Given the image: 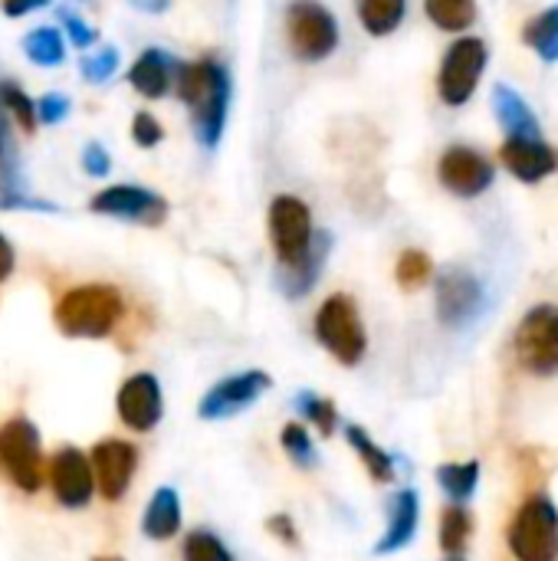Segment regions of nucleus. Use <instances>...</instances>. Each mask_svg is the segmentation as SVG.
I'll use <instances>...</instances> for the list:
<instances>
[{"label": "nucleus", "mask_w": 558, "mask_h": 561, "mask_svg": "<svg viewBox=\"0 0 558 561\" xmlns=\"http://www.w3.org/2000/svg\"><path fill=\"white\" fill-rule=\"evenodd\" d=\"M178 99L191 108V125L201 148L214 151L224 138L227 108H230V72L224 62L204 56L194 62H178L174 72Z\"/></svg>", "instance_id": "nucleus-1"}, {"label": "nucleus", "mask_w": 558, "mask_h": 561, "mask_svg": "<svg viewBox=\"0 0 558 561\" xmlns=\"http://www.w3.org/2000/svg\"><path fill=\"white\" fill-rule=\"evenodd\" d=\"M125 296L109 283L72 286L56 299L53 322L69 339H105L125 319Z\"/></svg>", "instance_id": "nucleus-2"}, {"label": "nucleus", "mask_w": 558, "mask_h": 561, "mask_svg": "<svg viewBox=\"0 0 558 561\" xmlns=\"http://www.w3.org/2000/svg\"><path fill=\"white\" fill-rule=\"evenodd\" d=\"M316 342L345 368H355L362 365L365 352H368V335H365V325H362V316H358V306L352 296L345 293H335L329 296L319 312H316Z\"/></svg>", "instance_id": "nucleus-3"}, {"label": "nucleus", "mask_w": 558, "mask_h": 561, "mask_svg": "<svg viewBox=\"0 0 558 561\" xmlns=\"http://www.w3.org/2000/svg\"><path fill=\"white\" fill-rule=\"evenodd\" d=\"M286 43L296 59L322 62L339 49V20L319 0H293L286 7Z\"/></svg>", "instance_id": "nucleus-4"}, {"label": "nucleus", "mask_w": 558, "mask_h": 561, "mask_svg": "<svg viewBox=\"0 0 558 561\" xmlns=\"http://www.w3.org/2000/svg\"><path fill=\"white\" fill-rule=\"evenodd\" d=\"M516 561H558V510L549 496H529L506 529Z\"/></svg>", "instance_id": "nucleus-5"}, {"label": "nucleus", "mask_w": 558, "mask_h": 561, "mask_svg": "<svg viewBox=\"0 0 558 561\" xmlns=\"http://www.w3.org/2000/svg\"><path fill=\"white\" fill-rule=\"evenodd\" d=\"M0 473L20 493H36L43 486V444L33 421L10 417L0 427Z\"/></svg>", "instance_id": "nucleus-6"}, {"label": "nucleus", "mask_w": 558, "mask_h": 561, "mask_svg": "<svg viewBox=\"0 0 558 561\" xmlns=\"http://www.w3.org/2000/svg\"><path fill=\"white\" fill-rule=\"evenodd\" d=\"M490 62V49L487 39L480 36H460L457 43L447 46L444 59H441V72H437V92L441 102L451 108H460L474 99L483 69Z\"/></svg>", "instance_id": "nucleus-7"}, {"label": "nucleus", "mask_w": 558, "mask_h": 561, "mask_svg": "<svg viewBox=\"0 0 558 561\" xmlns=\"http://www.w3.org/2000/svg\"><path fill=\"white\" fill-rule=\"evenodd\" d=\"M516 358L529 375H558V306H533L516 329Z\"/></svg>", "instance_id": "nucleus-8"}, {"label": "nucleus", "mask_w": 558, "mask_h": 561, "mask_svg": "<svg viewBox=\"0 0 558 561\" xmlns=\"http://www.w3.org/2000/svg\"><path fill=\"white\" fill-rule=\"evenodd\" d=\"M312 210L303 197L293 194H280L270 204V240L276 250L280 266H289L296 260H303L312 247Z\"/></svg>", "instance_id": "nucleus-9"}, {"label": "nucleus", "mask_w": 558, "mask_h": 561, "mask_svg": "<svg viewBox=\"0 0 558 561\" xmlns=\"http://www.w3.org/2000/svg\"><path fill=\"white\" fill-rule=\"evenodd\" d=\"M434 309L441 325L447 329H464L483 312V286L480 279L464 270V266H447L437 273V289H434Z\"/></svg>", "instance_id": "nucleus-10"}, {"label": "nucleus", "mask_w": 558, "mask_h": 561, "mask_svg": "<svg viewBox=\"0 0 558 561\" xmlns=\"http://www.w3.org/2000/svg\"><path fill=\"white\" fill-rule=\"evenodd\" d=\"M437 178L454 197L474 201L490 191L497 168L483 151H477L470 145H451L437 161Z\"/></svg>", "instance_id": "nucleus-11"}, {"label": "nucleus", "mask_w": 558, "mask_h": 561, "mask_svg": "<svg viewBox=\"0 0 558 561\" xmlns=\"http://www.w3.org/2000/svg\"><path fill=\"white\" fill-rule=\"evenodd\" d=\"M89 207H92V214L118 217V220L141 224V227H161L168 217V201L138 184H112V187L99 191L89 201Z\"/></svg>", "instance_id": "nucleus-12"}, {"label": "nucleus", "mask_w": 558, "mask_h": 561, "mask_svg": "<svg viewBox=\"0 0 558 561\" xmlns=\"http://www.w3.org/2000/svg\"><path fill=\"white\" fill-rule=\"evenodd\" d=\"M270 388H273V378L260 368L230 375L201 398L197 414H201V421H227V417L253 408L260 401V394H266Z\"/></svg>", "instance_id": "nucleus-13"}, {"label": "nucleus", "mask_w": 558, "mask_h": 561, "mask_svg": "<svg viewBox=\"0 0 558 561\" xmlns=\"http://www.w3.org/2000/svg\"><path fill=\"white\" fill-rule=\"evenodd\" d=\"M89 467H92L95 490L102 493V500L118 503V500L128 493L132 477H135V470H138V450H135L128 440L109 437V440H99V444L92 447Z\"/></svg>", "instance_id": "nucleus-14"}, {"label": "nucleus", "mask_w": 558, "mask_h": 561, "mask_svg": "<svg viewBox=\"0 0 558 561\" xmlns=\"http://www.w3.org/2000/svg\"><path fill=\"white\" fill-rule=\"evenodd\" d=\"M115 411L128 431H135V434L155 431L161 424V414H164V398H161L158 378L151 371L132 375L115 394Z\"/></svg>", "instance_id": "nucleus-15"}, {"label": "nucleus", "mask_w": 558, "mask_h": 561, "mask_svg": "<svg viewBox=\"0 0 558 561\" xmlns=\"http://www.w3.org/2000/svg\"><path fill=\"white\" fill-rule=\"evenodd\" d=\"M49 486L62 510L89 506V500L95 493V477H92L89 457L76 447H59L49 460Z\"/></svg>", "instance_id": "nucleus-16"}, {"label": "nucleus", "mask_w": 558, "mask_h": 561, "mask_svg": "<svg viewBox=\"0 0 558 561\" xmlns=\"http://www.w3.org/2000/svg\"><path fill=\"white\" fill-rule=\"evenodd\" d=\"M500 161L516 181L539 184L558 171V148L546 138H506L500 148Z\"/></svg>", "instance_id": "nucleus-17"}, {"label": "nucleus", "mask_w": 558, "mask_h": 561, "mask_svg": "<svg viewBox=\"0 0 558 561\" xmlns=\"http://www.w3.org/2000/svg\"><path fill=\"white\" fill-rule=\"evenodd\" d=\"M332 253V237L326 230H319L312 237V247L303 260L289 263V266H280L276 270V286L286 299H303L312 293V286L319 283L322 270H326V260Z\"/></svg>", "instance_id": "nucleus-18"}, {"label": "nucleus", "mask_w": 558, "mask_h": 561, "mask_svg": "<svg viewBox=\"0 0 558 561\" xmlns=\"http://www.w3.org/2000/svg\"><path fill=\"white\" fill-rule=\"evenodd\" d=\"M418 523H421V500H418L414 490H401V493L391 500L388 529H385V536L378 539L375 556H395V552H401L405 546H411V539H414V533H418Z\"/></svg>", "instance_id": "nucleus-19"}, {"label": "nucleus", "mask_w": 558, "mask_h": 561, "mask_svg": "<svg viewBox=\"0 0 558 561\" xmlns=\"http://www.w3.org/2000/svg\"><path fill=\"white\" fill-rule=\"evenodd\" d=\"M174 72H178V59L168 56L164 49H155V46H151V49H145V53L132 62L128 82H132V89L141 92L145 99H161V95L171 92Z\"/></svg>", "instance_id": "nucleus-20"}, {"label": "nucleus", "mask_w": 558, "mask_h": 561, "mask_svg": "<svg viewBox=\"0 0 558 561\" xmlns=\"http://www.w3.org/2000/svg\"><path fill=\"white\" fill-rule=\"evenodd\" d=\"M493 112H497V122L506 128V138H543V125L536 112L513 85L506 82L493 85Z\"/></svg>", "instance_id": "nucleus-21"}, {"label": "nucleus", "mask_w": 558, "mask_h": 561, "mask_svg": "<svg viewBox=\"0 0 558 561\" xmlns=\"http://www.w3.org/2000/svg\"><path fill=\"white\" fill-rule=\"evenodd\" d=\"M141 533L151 542H168L181 533V496H178V490H171V486L155 490V496L141 516Z\"/></svg>", "instance_id": "nucleus-22"}, {"label": "nucleus", "mask_w": 558, "mask_h": 561, "mask_svg": "<svg viewBox=\"0 0 558 561\" xmlns=\"http://www.w3.org/2000/svg\"><path fill=\"white\" fill-rule=\"evenodd\" d=\"M345 440H349V447L358 454V460H362V467L368 470V477L375 480V483H395V457L388 454V450H382L358 424H349L345 427Z\"/></svg>", "instance_id": "nucleus-23"}, {"label": "nucleus", "mask_w": 558, "mask_h": 561, "mask_svg": "<svg viewBox=\"0 0 558 561\" xmlns=\"http://www.w3.org/2000/svg\"><path fill=\"white\" fill-rule=\"evenodd\" d=\"M355 10L372 36H388L405 23L408 0H355Z\"/></svg>", "instance_id": "nucleus-24"}, {"label": "nucleus", "mask_w": 558, "mask_h": 561, "mask_svg": "<svg viewBox=\"0 0 558 561\" xmlns=\"http://www.w3.org/2000/svg\"><path fill=\"white\" fill-rule=\"evenodd\" d=\"M523 43L543 59V62H558V3L536 13L523 26Z\"/></svg>", "instance_id": "nucleus-25"}, {"label": "nucleus", "mask_w": 558, "mask_h": 561, "mask_svg": "<svg viewBox=\"0 0 558 561\" xmlns=\"http://www.w3.org/2000/svg\"><path fill=\"white\" fill-rule=\"evenodd\" d=\"M424 13L437 30L464 33L477 23V0H424Z\"/></svg>", "instance_id": "nucleus-26"}, {"label": "nucleus", "mask_w": 558, "mask_h": 561, "mask_svg": "<svg viewBox=\"0 0 558 561\" xmlns=\"http://www.w3.org/2000/svg\"><path fill=\"white\" fill-rule=\"evenodd\" d=\"M470 536H474V516L470 510L464 506H447L444 516H441V549L451 556V559H460L470 546Z\"/></svg>", "instance_id": "nucleus-27"}, {"label": "nucleus", "mask_w": 558, "mask_h": 561, "mask_svg": "<svg viewBox=\"0 0 558 561\" xmlns=\"http://www.w3.org/2000/svg\"><path fill=\"white\" fill-rule=\"evenodd\" d=\"M437 483H441V490H444L457 506H464V503L477 493L480 463H477V460H467V463H444V467H437Z\"/></svg>", "instance_id": "nucleus-28"}, {"label": "nucleus", "mask_w": 558, "mask_h": 561, "mask_svg": "<svg viewBox=\"0 0 558 561\" xmlns=\"http://www.w3.org/2000/svg\"><path fill=\"white\" fill-rule=\"evenodd\" d=\"M23 53L36 62V66H59L66 59V43L62 33L56 26H39L33 33L23 36Z\"/></svg>", "instance_id": "nucleus-29"}, {"label": "nucleus", "mask_w": 558, "mask_h": 561, "mask_svg": "<svg viewBox=\"0 0 558 561\" xmlns=\"http://www.w3.org/2000/svg\"><path fill=\"white\" fill-rule=\"evenodd\" d=\"M395 279L405 293H418L434 279V260L424 250H405L395 266Z\"/></svg>", "instance_id": "nucleus-30"}, {"label": "nucleus", "mask_w": 558, "mask_h": 561, "mask_svg": "<svg viewBox=\"0 0 558 561\" xmlns=\"http://www.w3.org/2000/svg\"><path fill=\"white\" fill-rule=\"evenodd\" d=\"M296 411L322 434V437H332L335 427H339V411L329 398H319L316 391H299L296 394Z\"/></svg>", "instance_id": "nucleus-31"}, {"label": "nucleus", "mask_w": 558, "mask_h": 561, "mask_svg": "<svg viewBox=\"0 0 558 561\" xmlns=\"http://www.w3.org/2000/svg\"><path fill=\"white\" fill-rule=\"evenodd\" d=\"M181 559L184 561H237L234 552L224 546V539L210 529H194L187 533L184 539V549H181Z\"/></svg>", "instance_id": "nucleus-32"}, {"label": "nucleus", "mask_w": 558, "mask_h": 561, "mask_svg": "<svg viewBox=\"0 0 558 561\" xmlns=\"http://www.w3.org/2000/svg\"><path fill=\"white\" fill-rule=\"evenodd\" d=\"M0 105L16 118V125L33 135L36 131V102L16 85V82H0Z\"/></svg>", "instance_id": "nucleus-33"}, {"label": "nucleus", "mask_w": 558, "mask_h": 561, "mask_svg": "<svg viewBox=\"0 0 558 561\" xmlns=\"http://www.w3.org/2000/svg\"><path fill=\"white\" fill-rule=\"evenodd\" d=\"M280 444H283L286 457L296 467H303V470H312L316 467V447H312V437H309V431L303 424H286L280 431Z\"/></svg>", "instance_id": "nucleus-34"}, {"label": "nucleus", "mask_w": 558, "mask_h": 561, "mask_svg": "<svg viewBox=\"0 0 558 561\" xmlns=\"http://www.w3.org/2000/svg\"><path fill=\"white\" fill-rule=\"evenodd\" d=\"M0 210H43V214H53L59 210L56 204L49 201H39V197H30L23 187H20V178H0Z\"/></svg>", "instance_id": "nucleus-35"}, {"label": "nucleus", "mask_w": 558, "mask_h": 561, "mask_svg": "<svg viewBox=\"0 0 558 561\" xmlns=\"http://www.w3.org/2000/svg\"><path fill=\"white\" fill-rule=\"evenodd\" d=\"M115 69H118V49L115 46H105V49H99L95 56H86L82 59V76L89 79V82H105L109 76H115Z\"/></svg>", "instance_id": "nucleus-36"}, {"label": "nucleus", "mask_w": 558, "mask_h": 561, "mask_svg": "<svg viewBox=\"0 0 558 561\" xmlns=\"http://www.w3.org/2000/svg\"><path fill=\"white\" fill-rule=\"evenodd\" d=\"M0 178H13L16 181V141H13L10 118H7L3 105H0Z\"/></svg>", "instance_id": "nucleus-37"}, {"label": "nucleus", "mask_w": 558, "mask_h": 561, "mask_svg": "<svg viewBox=\"0 0 558 561\" xmlns=\"http://www.w3.org/2000/svg\"><path fill=\"white\" fill-rule=\"evenodd\" d=\"M56 16L62 20V26H66V33H69V43H72L76 49H89V46L99 39V33H95L82 16H76L72 10H59Z\"/></svg>", "instance_id": "nucleus-38"}, {"label": "nucleus", "mask_w": 558, "mask_h": 561, "mask_svg": "<svg viewBox=\"0 0 558 561\" xmlns=\"http://www.w3.org/2000/svg\"><path fill=\"white\" fill-rule=\"evenodd\" d=\"M132 138H135V145H141V148H155V145L164 138V128H161V122H158L151 112H138V115L132 118Z\"/></svg>", "instance_id": "nucleus-39"}, {"label": "nucleus", "mask_w": 558, "mask_h": 561, "mask_svg": "<svg viewBox=\"0 0 558 561\" xmlns=\"http://www.w3.org/2000/svg\"><path fill=\"white\" fill-rule=\"evenodd\" d=\"M66 115H69V99L62 92H46L36 102V122H43V125H59V122H66Z\"/></svg>", "instance_id": "nucleus-40"}, {"label": "nucleus", "mask_w": 558, "mask_h": 561, "mask_svg": "<svg viewBox=\"0 0 558 561\" xmlns=\"http://www.w3.org/2000/svg\"><path fill=\"white\" fill-rule=\"evenodd\" d=\"M82 168H86V174H92V178H109L112 158H109V151H105L99 141H89V145L82 148Z\"/></svg>", "instance_id": "nucleus-41"}, {"label": "nucleus", "mask_w": 558, "mask_h": 561, "mask_svg": "<svg viewBox=\"0 0 558 561\" xmlns=\"http://www.w3.org/2000/svg\"><path fill=\"white\" fill-rule=\"evenodd\" d=\"M266 529H270V536H276L283 546H289V549H299V529H296L293 516H286V513H276V516H270V519H266Z\"/></svg>", "instance_id": "nucleus-42"}, {"label": "nucleus", "mask_w": 558, "mask_h": 561, "mask_svg": "<svg viewBox=\"0 0 558 561\" xmlns=\"http://www.w3.org/2000/svg\"><path fill=\"white\" fill-rule=\"evenodd\" d=\"M13 263H16V256H13V247H10V240L0 233V283H7V279H10V273H13Z\"/></svg>", "instance_id": "nucleus-43"}, {"label": "nucleus", "mask_w": 558, "mask_h": 561, "mask_svg": "<svg viewBox=\"0 0 558 561\" xmlns=\"http://www.w3.org/2000/svg\"><path fill=\"white\" fill-rule=\"evenodd\" d=\"M49 0H3V10L10 13V16H23V13H30V10H39V7H46Z\"/></svg>", "instance_id": "nucleus-44"}, {"label": "nucleus", "mask_w": 558, "mask_h": 561, "mask_svg": "<svg viewBox=\"0 0 558 561\" xmlns=\"http://www.w3.org/2000/svg\"><path fill=\"white\" fill-rule=\"evenodd\" d=\"M138 10H145V13H161V10H168L171 7V0H132Z\"/></svg>", "instance_id": "nucleus-45"}, {"label": "nucleus", "mask_w": 558, "mask_h": 561, "mask_svg": "<svg viewBox=\"0 0 558 561\" xmlns=\"http://www.w3.org/2000/svg\"><path fill=\"white\" fill-rule=\"evenodd\" d=\"M92 561H122V559H115V556H95Z\"/></svg>", "instance_id": "nucleus-46"}, {"label": "nucleus", "mask_w": 558, "mask_h": 561, "mask_svg": "<svg viewBox=\"0 0 558 561\" xmlns=\"http://www.w3.org/2000/svg\"><path fill=\"white\" fill-rule=\"evenodd\" d=\"M447 561H464V559H447Z\"/></svg>", "instance_id": "nucleus-47"}]
</instances>
